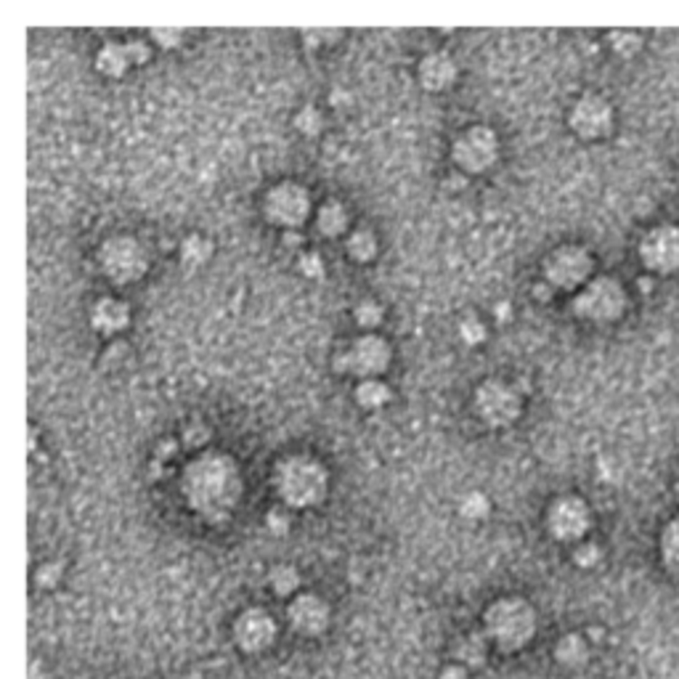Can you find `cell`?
<instances>
[{
	"label": "cell",
	"instance_id": "33",
	"mask_svg": "<svg viewBox=\"0 0 679 679\" xmlns=\"http://www.w3.org/2000/svg\"><path fill=\"white\" fill-rule=\"evenodd\" d=\"M599 560H602L599 544H595V542H581V544H576V550H573V562H576L579 568H595Z\"/></svg>",
	"mask_w": 679,
	"mask_h": 679
},
{
	"label": "cell",
	"instance_id": "24",
	"mask_svg": "<svg viewBox=\"0 0 679 679\" xmlns=\"http://www.w3.org/2000/svg\"><path fill=\"white\" fill-rule=\"evenodd\" d=\"M212 255V241L204 240L202 234H192L181 244V263L184 269H200Z\"/></svg>",
	"mask_w": 679,
	"mask_h": 679
},
{
	"label": "cell",
	"instance_id": "22",
	"mask_svg": "<svg viewBox=\"0 0 679 679\" xmlns=\"http://www.w3.org/2000/svg\"><path fill=\"white\" fill-rule=\"evenodd\" d=\"M555 658L568 669H579L589 661V645L581 635H565L555 647Z\"/></svg>",
	"mask_w": 679,
	"mask_h": 679
},
{
	"label": "cell",
	"instance_id": "23",
	"mask_svg": "<svg viewBox=\"0 0 679 679\" xmlns=\"http://www.w3.org/2000/svg\"><path fill=\"white\" fill-rule=\"evenodd\" d=\"M658 550H661L664 568H666L669 573L679 576V515L664 525V531H661V542H658Z\"/></svg>",
	"mask_w": 679,
	"mask_h": 679
},
{
	"label": "cell",
	"instance_id": "13",
	"mask_svg": "<svg viewBox=\"0 0 679 679\" xmlns=\"http://www.w3.org/2000/svg\"><path fill=\"white\" fill-rule=\"evenodd\" d=\"M589 528H592V510L576 494L558 496L547 507V531L552 539H558L562 544H573V542L581 544V539L589 533Z\"/></svg>",
	"mask_w": 679,
	"mask_h": 679
},
{
	"label": "cell",
	"instance_id": "31",
	"mask_svg": "<svg viewBox=\"0 0 679 679\" xmlns=\"http://www.w3.org/2000/svg\"><path fill=\"white\" fill-rule=\"evenodd\" d=\"M297 269H300V274H303V277H308V279H324V274H326V263H324V258H321L319 252H314V250H308V252H303V255H300Z\"/></svg>",
	"mask_w": 679,
	"mask_h": 679
},
{
	"label": "cell",
	"instance_id": "25",
	"mask_svg": "<svg viewBox=\"0 0 679 679\" xmlns=\"http://www.w3.org/2000/svg\"><path fill=\"white\" fill-rule=\"evenodd\" d=\"M457 658L462 666L467 669H478L480 664L486 661V639L480 635H467L465 639H459L457 645Z\"/></svg>",
	"mask_w": 679,
	"mask_h": 679
},
{
	"label": "cell",
	"instance_id": "28",
	"mask_svg": "<svg viewBox=\"0 0 679 679\" xmlns=\"http://www.w3.org/2000/svg\"><path fill=\"white\" fill-rule=\"evenodd\" d=\"M354 321L363 332H374L382 321H385V308L377 300H361L354 308Z\"/></svg>",
	"mask_w": 679,
	"mask_h": 679
},
{
	"label": "cell",
	"instance_id": "3",
	"mask_svg": "<svg viewBox=\"0 0 679 679\" xmlns=\"http://www.w3.org/2000/svg\"><path fill=\"white\" fill-rule=\"evenodd\" d=\"M483 627L486 637L496 647L515 653L536 635V610L528 599L502 598L491 602L488 610L483 613Z\"/></svg>",
	"mask_w": 679,
	"mask_h": 679
},
{
	"label": "cell",
	"instance_id": "27",
	"mask_svg": "<svg viewBox=\"0 0 679 679\" xmlns=\"http://www.w3.org/2000/svg\"><path fill=\"white\" fill-rule=\"evenodd\" d=\"M459 515L465 520H483L491 515V499L483 491H470L459 499Z\"/></svg>",
	"mask_w": 679,
	"mask_h": 679
},
{
	"label": "cell",
	"instance_id": "32",
	"mask_svg": "<svg viewBox=\"0 0 679 679\" xmlns=\"http://www.w3.org/2000/svg\"><path fill=\"white\" fill-rule=\"evenodd\" d=\"M486 335H488V329H486V324L478 316H465L462 324H459V337L467 345H480L486 340Z\"/></svg>",
	"mask_w": 679,
	"mask_h": 679
},
{
	"label": "cell",
	"instance_id": "2",
	"mask_svg": "<svg viewBox=\"0 0 679 679\" xmlns=\"http://www.w3.org/2000/svg\"><path fill=\"white\" fill-rule=\"evenodd\" d=\"M274 486L279 491L284 507L292 510H308L324 502L329 491V473L316 457L295 454L279 462L274 473Z\"/></svg>",
	"mask_w": 679,
	"mask_h": 679
},
{
	"label": "cell",
	"instance_id": "4",
	"mask_svg": "<svg viewBox=\"0 0 679 679\" xmlns=\"http://www.w3.org/2000/svg\"><path fill=\"white\" fill-rule=\"evenodd\" d=\"M571 311L576 319L587 324H616L624 319L629 311V295L627 287L616 277H595L584 289H579L571 300Z\"/></svg>",
	"mask_w": 679,
	"mask_h": 679
},
{
	"label": "cell",
	"instance_id": "39",
	"mask_svg": "<svg viewBox=\"0 0 679 679\" xmlns=\"http://www.w3.org/2000/svg\"><path fill=\"white\" fill-rule=\"evenodd\" d=\"M510 316H513V306H510V303H502V306H496V319L507 321Z\"/></svg>",
	"mask_w": 679,
	"mask_h": 679
},
{
	"label": "cell",
	"instance_id": "29",
	"mask_svg": "<svg viewBox=\"0 0 679 679\" xmlns=\"http://www.w3.org/2000/svg\"><path fill=\"white\" fill-rule=\"evenodd\" d=\"M608 42L624 59H632L635 53L642 51V35L635 30H613V33H608Z\"/></svg>",
	"mask_w": 679,
	"mask_h": 679
},
{
	"label": "cell",
	"instance_id": "9",
	"mask_svg": "<svg viewBox=\"0 0 679 679\" xmlns=\"http://www.w3.org/2000/svg\"><path fill=\"white\" fill-rule=\"evenodd\" d=\"M473 403H476L480 422L488 425V428H494V430L515 425L520 420V414H523V399H520V393L515 391V385H510V382H505L499 377L483 380L478 388H476Z\"/></svg>",
	"mask_w": 679,
	"mask_h": 679
},
{
	"label": "cell",
	"instance_id": "18",
	"mask_svg": "<svg viewBox=\"0 0 679 679\" xmlns=\"http://www.w3.org/2000/svg\"><path fill=\"white\" fill-rule=\"evenodd\" d=\"M314 226L324 240H340L343 234H348L351 229V212L345 207V202L340 200H326L319 204Z\"/></svg>",
	"mask_w": 679,
	"mask_h": 679
},
{
	"label": "cell",
	"instance_id": "15",
	"mask_svg": "<svg viewBox=\"0 0 679 679\" xmlns=\"http://www.w3.org/2000/svg\"><path fill=\"white\" fill-rule=\"evenodd\" d=\"M289 627L306 637H316L329 627V605L319 595H297L287 608Z\"/></svg>",
	"mask_w": 679,
	"mask_h": 679
},
{
	"label": "cell",
	"instance_id": "20",
	"mask_svg": "<svg viewBox=\"0 0 679 679\" xmlns=\"http://www.w3.org/2000/svg\"><path fill=\"white\" fill-rule=\"evenodd\" d=\"M345 252H348V258H351L354 263L366 266V263H372V260L377 258V252H380V240H377V234H374L372 229L361 226V229H354V231L348 234V240H345Z\"/></svg>",
	"mask_w": 679,
	"mask_h": 679
},
{
	"label": "cell",
	"instance_id": "8",
	"mask_svg": "<svg viewBox=\"0 0 679 679\" xmlns=\"http://www.w3.org/2000/svg\"><path fill=\"white\" fill-rule=\"evenodd\" d=\"M314 212L311 192L297 181H279L271 186L263 197V215L271 226H279L284 231H297L308 223Z\"/></svg>",
	"mask_w": 679,
	"mask_h": 679
},
{
	"label": "cell",
	"instance_id": "7",
	"mask_svg": "<svg viewBox=\"0 0 679 679\" xmlns=\"http://www.w3.org/2000/svg\"><path fill=\"white\" fill-rule=\"evenodd\" d=\"M99 269L112 284L127 287V284H136L146 277L149 255L136 237L118 234L99 247Z\"/></svg>",
	"mask_w": 679,
	"mask_h": 679
},
{
	"label": "cell",
	"instance_id": "38",
	"mask_svg": "<svg viewBox=\"0 0 679 679\" xmlns=\"http://www.w3.org/2000/svg\"><path fill=\"white\" fill-rule=\"evenodd\" d=\"M440 679H467V669L465 666H446Z\"/></svg>",
	"mask_w": 679,
	"mask_h": 679
},
{
	"label": "cell",
	"instance_id": "40",
	"mask_svg": "<svg viewBox=\"0 0 679 679\" xmlns=\"http://www.w3.org/2000/svg\"><path fill=\"white\" fill-rule=\"evenodd\" d=\"M30 679H42L41 666H38V664H33V669H30Z\"/></svg>",
	"mask_w": 679,
	"mask_h": 679
},
{
	"label": "cell",
	"instance_id": "5",
	"mask_svg": "<svg viewBox=\"0 0 679 679\" xmlns=\"http://www.w3.org/2000/svg\"><path fill=\"white\" fill-rule=\"evenodd\" d=\"M542 277L550 289L576 295L595 279V258L584 244H560L544 258Z\"/></svg>",
	"mask_w": 679,
	"mask_h": 679
},
{
	"label": "cell",
	"instance_id": "11",
	"mask_svg": "<svg viewBox=\"0 0 679 679\" xmlns=\"http://www.w3.org/2000/svg\"><path fill=\"white\" fill-rule=\"evenodd\" d=\"M642 269L650 277H672L679 271V226L658 223L642 234L637 244Z\"/></svg>",
	"mask_w": 679,
	"mask_h": 679
},
{
	"label": "cell",
	"instance_id": "14",
	"mask_svg": "<svg viewBox=\"0 0 679 679\" xmlns=\"http://www.w3.org/2000/svg\"><path fill=\"white\" fill-rule=\"evenodd\" d=\"M234 639L244 653H263L277 639V621L263 608H250L234 624Z\"/></svg>",
	"mask_w": 679,
	"mask_h": 679
},
{
	"label": "cell",
	"instance_id": "6",
	"mask_svg": "<svg viewBox=\"0 0 679 679\" xmlns=\"http://www.w3.org/2000/svg\"><path fill=\"white\" fill-rule=\"evenodd\" d=\"M391 363H393L391 343L377 332H363L335 356V372L359 380H380L391 369Z\"/></svg>",
	"mask_w": 679,
	"mask_h": 679
},
{
	"label": "cell",
	"instance_id": "12",
	"mask_svg": "<svg viewBox=\"0 0 679 679\" xmlns=\"http://www.w3.org/2000/svg\"><path fill=\"white\" fill-rule=\"evenodd\" d=\"M568 127L581 141H602L616 127V109L599 93H584L568 112Z\"/></svg>",
	"mask_w": 679,
	"mask_h": 679
},
{
	"label": "cell",
	"instance_id": "36",
	"mask_svg": "<svg viewBox=\"0 0 679 679\" xmlns=\"http://www.w3.org/2000/svg\"><path fill=\"white\" fill-rule=\"evenodd\" d=\"M266 525H269V531H271V533H279V536H284V533L289 531V515H287L281 507L279 510L274 507V510L269 513V518H266Z\"/></svg>",
	"mask_w": 679,
	"mask_h": 679
},
{
	"label": "cell",
	"instance_id": "37",
	"mask_svg": "<svg viewBox=\"0 0 679 679\" xmlns=\"http://www.w3.org/2000/svg\"><path fill=\"white\" fill-rule=\"evenodd\" d=\"M127 48H130V56H133V64H146L152 59V45L144 41H127Z\"/></svg>",
	"mask_w": 679,
	"mask_h": 679
},
{
	"label": "cell",
	"instance_id": "17",
	"mask_svg": "<svg viewBox=\"0 0 679 679\" xmlns=\"http://www.w3.org/2000/svg\"><path fill=\"white\" fill-rule=\"evenodd\" d=\"M130 324V306L120 297H99L90 308V326L104 335L115 337Z\"/></svg>",
	"mask_w": 679,
	"mask_h": 679
},
{
	"label": "cell",
	"instance_id": "21",
	"mask_svg": "<svg viewBox=\"0 0 679 679\" xmlns=\"http://www.w3.org/2000/svg\"><path fill=\"white\" fill-rule=\"evenodd\" d=\"M354 401L363 411H380L393 401V391L382 380H361L354 388Z\"/></svg>",
	"mask_w": 679,
	"mask_h": 679
},
{
	"label": "cell",
	"instance_id": "10",
	"mask_svg": "<svg viewBox=\"0 0 679 679\" xmlns=\"http://www.w3.org/2000/svg\"><path fill=\"white\" fill-rule=\"evenodd\" d=\"M451 160L467 175H483L499 162V136L488 125H470L451 144Z\"/></svg>",
	"mask_w": 679,
	"mask_h": 679
},
{
	"label": "cell",
	"instance_id": "30",
	"mask_svg": "<svg viewBox=\"0 0 679 679\" xmlns=\"http://www.w3.org/2000/svg\"><path fill=\"white\" fill-rule=\"evenodd\" d=\"M295 127L297 133H303L306 138H316L324 130V115L314 104H306L297 115H295Z\"/></svg>",
	"mask_w": 679,
	"mask_h": 679
},
{
	"label": "cell",
	"instance_id": "1",
	"mask_svg": "<svg viewBox=\"0 0 679 679\" xmlns=\"http://www.w3.org/2000/svg\"><path fill=\"white\" fill-rule=\"evenodd\" d=\"M184 496L202 518H226L241 496L237 462L223 454H202L184 470Z\"/></svg>",
	"mask_w": 679,
	"mask_h": 679
},
{
	"label": "cell",
	"instance_id": "19",
	"mask_svg": "<svg viewBox=\"0 0 679 679\" xmlns=\"http://www.w3.org/2000/svg\"><path fill=\"white\" fill-rule=\"evenodd\" d=\"M130 67H136V64H133L127 42H104L96 53V70L104 78H122Z\"/></svg>",
	"mask_w": 679,
	"mask_h": 679
},
{
	"label": "cell",
	"instance_id": "34",
	"mask_svg": "<svg viewBox=\"0 0 679 679\" xmlns=\"http://www.w3.org/2000/svg\"><path fill=\"white\" fill-rule=\"evenodd\" d=\"M61 565L59 562H45L38 568V587H45V589H51V587H56L59 584V579H61Z\"/></svg>",
	"mask_w": 679,
	"mask_h": 679
},
{
	"label": "cell",
	"instance_id": "35",
	"mask_svg": "<svg viewBox=\"0 0 679 679\" xmlns=\"http://www.w3.org/2000/svg\"><path fill=\"white\" fill-rule=\"evenodd\" d=\"M184 30H152V41L162 45V48H175L184 41Z\"/></svg>",
	"mask_w": 679,
	"mask_h": 679
},
{
	"label": "cell",
	"instance_id": "16",
	"mask_svg": "<svg viewBox=\"0 0 679 679\" xmlns=\"http://www.w3.org/2000/svg\"><path fill=\"white\" fill-rule=\"evenodd\" d=\"M457 61L446 53V51H433L428 56L420 59L417 64V82L428 90V93H443L457 82Z\"/></svg>",
	"mask_w": 679,
	"mask_h": 679
},
{
	"label": "cell",
	"instance_id": "26",
	"mask_svg": "<svg viewBox=\"0 0 679 679\" xmlns=\"http://www.w3.org/2000/svg\"><path fill=\"white\" fill-rule=\"evenodd\" d=\"M269 587H271L277 595H281V598L295 595L297 587H300V573H297V568H295V565H277V568L269 573Z\"/></svg>",
	"mask_w": 679,
	"mask_h": 679
}]
</instances>
